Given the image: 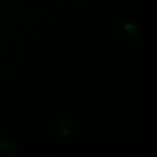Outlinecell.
<instances>
[{"instance_id":"obj_2","label":"cell","mask_w":157,"mask_h":157,"mask_svg":"<svg viewBox=\"0 0 157 157\" xmlns=\"http://www.w3.org/2000/svg\"><path fill=\"white\" fill-rule=\"evenodd\" d=\"M114 31L118 37L124 40L133 41L140 37V28L136 24L130 22H118L114 26Z\"/></svg>"},{"instance_id":"obj_3","label":"cell","mask_w":157,"mask_h":157,"mask_svg":"<svg viewBox=\"0 0 157 157\" xmlns=\"http://www.w3.org/2000/svg\"><path fill=\"white\" fill-rule=\"evenodd\" d=\"M18 154H20V150L12 140L7 138L0 139V156L17 157Z\"/></svg>"},{"instance_id":"obj_1","label":"cell","mask_w":157,"mask_h":157,"mask_svg":"<svg viewBox=\"0 0 157 157\" xmlns=\"http://www.w3.org/2000/svg\"><path fill=\"white\" fill-rule=\"evenodd\" d=\"M76 130V124L70 117H59L51 125V133L59 140H69Z\"/></svg>"}]
</instances>
